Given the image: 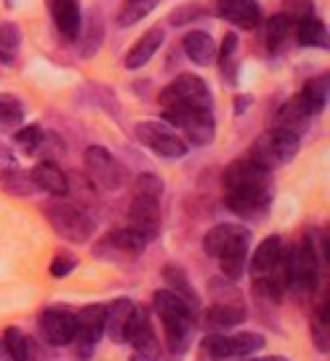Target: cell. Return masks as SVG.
Here are the masks:
<instances>
[{"instance_id":"cell-1","label":"cell","mask_w":330,"mask_h":361,"mask_svg":"<svg viewBox=\"0 0 330 361\" xmlns=\"http://www.w3.org/2000/svg\"><path fill=\"white\" fill-rule=\"evenodd\" d=\"M248 245H250V230L243 225H214L204 235V253L217 258L222 274L233 281L245 274Z\"/></svg>"},{"instance_id":"cell-2","label":"cell","mask_w":330,"mask_h":361,"mask_svg":"<svg viewBox=\"0 0 330 361\" xmlns=\"http://www.w3.org/2000/svg\"><path fill=\"white\" fill-rule=\"evenodd\" d=\"M152 310L158 312L160 323L165 331V346L173 354H183L191 343V333H194L196 323V310L183 302L181 297H176L168 289L152 294Z\"/></svg>"},{"instance_id":"cell-3","label":"cell","mask_w":330,"mask_h":361,"mask_svg":"<svg viewBox=\"0 0 330 361\" xmlns=\"http://www.w3.org/2000/svg\"><path fill=\"white\" fill-rule=\"evenodd\" d=\"M284 276L286 289L297 300H307L315 294L317 279H320V258L310 235H302L289 253L284 250Z\"/></svg>"},{"instance_id":"cell-4","label":"cell","mask_w":330,"mask_h":361,"mask_svg":"<svg viewBox=\"0 0 330 361\" xmlns=\"http://www.w3.org/2000/svg\"><path fill=\"white\" fill-rule=\"evenodd\" d=\"M44 219L49 222L54 233L60 235L62 240L75 243V245H82V243L90 240L93 235V222L82 209H78L75 204L62 202V199H52V202L44 204Z\"/></svg>"},{"instance_id":"cell-5","label":"cell","mask_w":330,"mask_h":361,"mask_svg":"<svg viewBox=\"0 0 330 361\" xmlns=\"http://www.w3.org/2000/svg\"><path fill=\"white\" fill-rule=\"evenodd\" d=\"M297 152H300V137L292 135V132H286V129H269V132H263L258 140L253 142L250 147V155L248 158L255 160L258 166L269 168H281L286 163H292L297 158Z\"/></svg>"},{"instance_id":"cell-6","label":"cell","mask_w":330,"mask_h":361,"mask_svg":"<svg viewBox=\"0 0 330 361\" xmlns=\"http://www.w3.org/2000/svg\"><path fill=\"white\" fill-rule=\"evenodd\" d=\"M158 101L163 109H212L214 104L209 85L204 83L202 78L188 75V73L165 85Z\"/></svg>"},{"instance_id":"cell-7","label":"cell","mask_w":330,"mask_h":361,"mask_svg":"<svg viewBox=\"0 0 330 361\" xmlns=\"http://www.w3.org/2000/svg\"><path fill=\"white\" fill-rule=\"evenodd\" d=\"M225 191H243V194H271L274 196V176L269 168L258 166L255 160H233L222 173Z\"/></svg>"},{"instance_id":"cell-8","label":"cell","mask_w":330,"mask_h":361,"mask_svg":"<svg viewBox=\"0 0 330 361\" xmlns=\"http://www.w3.org/2000/svg\"><path fill=\"white\" fill-rule=\"evenodd\" d=\"M163 116L168 124L181 129L186 140L196 147L212 145L217 124H214V114L212 109H163Z\"/></svg>"},{"instance_id":"cell-9","label":"cell","mask_w":330,"mask_h":361,"mask_svg":"<svg viewBox=\"0 0 330 361\" xmlns=\"http://www.w3.org/2000/svg\"><path fill=\"white\" fill-rule=\"evenodd\" d=\"M145 248H147V240L142 235L135 233L132 227H116L93 245V256L104 261H129L145 253Z\"/></svg>"},{"instance_id":"cell-10","label":"cell","mask_w":330,"mask_h":361,"mask_svg":"<svg viewBox=\"0 0 330 361\" xmlns=\"http://www.w3.org/2000/svg\"><path fill=\"white\" fill-rule=\"evenodd\" d=\"M266 346V338L261 333L245 331L235 333V336H219L212 333L202 341V348L207 351V356L212 359H235V356H250L255 351H261Z\"/></svg>"},{"instance_id":"cell-11","label":"cell","mask_w":330,"mask_h":361,"mask_svg":"<svg viewBox=\"0 0 330 361\" xmlns=\"http://www.w3.org/2000/svg\"><path fill=\"white\" fill-rule=\"evenodd\" d=\"M137 140L160 158H183L188 150L186 140H181L171 127H165L163 121H140Z\"/></svg>"},{"instance_id":"cell-12","label":"cell","mask_w":330,"mask_h":361,"mask_svg":"<svg viewBox=\"0 0 330 361\" xmlns=\"http://www.w3.org/2000/svg\"><path fill=\"white\" fill-rule=\"evenodd\" d=\"M85 173L104 191H119L124 183V171H121L119 160L98 145H90L85 150Z\"/></svg>"},{"instance_id":"cell-13","label":"cell","mask_w":330,"mask_h":361,"mask_svg":"<svg viewBox=\"0 0 330 361\" xmlns=\"http://www.w3.org/2000/svg\"><path fill=\"white\" fill-rule=\"evenodd\" d=\"M78 331L75 312L68 307H47L39 315V333L52 346H68L73 343Z\"/></svg>"},{"instance_id":"cell-14","label":"cell","mask_w":330,"mask_h":361,"mask_svg":"<svg viewBox=\"0 0 330 361\" xmlns=\"http://www.w3.org/2000/svg\"><path fill=\"white\" fill-rule=\"evenodd\" d=\"M124 341L132 343V348H135L137 354L145 356L147 361L160 356V343H158V338H155V333H152L150 312L145 307L132 310V317H129L127 331H124Z\"/></svg>"},{"instance_id":"cell-15","label":"cell","mask_w":330,"mask_h":361,"mask_svg":"<svg viewBox=\"0 0 330 361\" xmlns=\"http://www.w3.org/2000/svg\"><path fill=\"white\" fill-rule=\"evenodd\" d=\"M129 227L142 235L147 243L155 240L160 233V199L137 194L129 207Z\"/></svg>"},{"instance_id":"cell-16","label":"cell","mask_w":330,"mask_h":361,"mask_svg":"<svg viewBox=\"0 0 330 361\" xmlns=\"http://www.w3.org/2000/svg\"><path fill=\"white\" fill-rule=\"evenodd\" d=\"M217 16L235 29H255L261 23V6L255 0H217Z\"/></svg>"},{"instance_id":"cell-17","label":"cell","mask_w":330,"mask_h":361,"mask_svg":"<svg viewBox=\"0 0 330 361\" xmlns=\"http://www.w3.org/2000/svg\"><path fill=\"white\" fill-rule=\"evenodd\" d=\"M47 8L52 13V21L62 37L68 42H75L82 29L80 3L78 0H47Z\"/></svg>"},{"instance_id":"cell-18","label":"cell","mask_w":330,"mask_h":361,"mask_svg":"<svg viewBox=\"0 0 330 361\" xmlns=\"http://www.w3.org/2000/svg\"><path fill=\"white\" fill-rule=\"evenodd\" d=\"M227 209L243 219H261L271 209V194H243V191H225Z\"/></svg>"},{"instance_id":"cell-19","label":"cell","mask_w":330,"mask_h":361,"mask_svg":"<svg viewBox=\"0 0 330 361\" xmlns=\"http://www.w3.org/2000/svg\"><path fill=\"white\" fill-rule=\"evenodd\" d=\"M284 258V240L279 235H269L266 240H261V245L255 248L253 258H250V274L255 276H271L276 266Z\"/></svg>"},{"instance_id":"cell-20","label":"cell","mask_w":330,"mask_h":361,"mask_svg":"<svg viewBox=\"0 0 330 361\" xmlns=\"http://www.w3.org/2000/svg\"><path fill=\"white\" fill-rule=\"evenodd\" d=\"M310 121H312V114H310L307 106L302 104L300 96L289 98L276 114V127L286 129V132H292V135H297V137H302L305 132H307Z\"/></svg>"},{"instance_id":"cell-21","label":"cell","mask_w":330,"mask_h":361,"mask_svg":"<svg viewBox=\"0 0 330 361\" xmlns=\"http://www.w3.org/2000/svg\"><path fill=\"white\" fill-rule=\"evenodd\" d=\"M31 180H34L37 191H47V194H52V196H65L70 191L68 173H62V168H57L54 163H49V160L34 166Z\"/></svg>"},{"instance_id":"cell-22","label":"cell","mask_w":330,"mask_h":361,"mask_svg":"<svg viewBox=\"0 0 330 361\" xmlns=\"http://www.w3.org/2000/svg\"><path fill=\"white\" fill-rule=\"evenodd\" d=\"M165 42V31L163 29H150V31H145L142 37L137 39V44L132 47L127 52V57H124V68L127 70H137V68H142V65H147V62L152 60V54L158 52L160 44Z\"/></svg>"},{"instance_id":"cell-23","label":"cell","mask_w":330,"mask_h":361,"mask_svg":"<svg viewBox=\"0 0 330 361\" xmlns=\"http://www.w3.org/2000/svg\"><path fill=\"white\" fill-rule=\"evenodd\" d=\"M243 320H245V307L240 302H217L204 315V323L212 331H230L235 325H240Z\"/></svg>"},{"instance_id":"cell-24","label":"cell","mask_w":330,"mask_h":361,"mask_svg":"<svg viewBox=\"0 0 330 361\" xmlns=\"http://www.w3.org/2000/svg\"><path fill=\"white\" fill-rule=\"evenodd\" d=\"M160 276H163L165 286H168V292H173L176 297H181L183 302H188L194 310H199V294H196L194 284L188 281L186 271L181 269V266L165 264L163 271H160Z\"/></svg>"},{"instance_id":"cell-25","label":"cell","mask_w":330,"mask_h":361,"mask_svg":"<svg viewBox=\"0 0 330 361\" xmlns=\"http://www.w3.org/2000/svg\"><path fill=\"white\" fill-rule=\"evenodd\" d=\"M132 310H135V305L129 300H114L111 305H106L104 333L116 343H124V331H127V323L132 317Z\"/></svg>"},{"instance_id":"cell-26","label":"cell","mask_w":330,"mask_h":361,"mask_svg":"<svg viewBox=\"0 0 330 361\" xmlns=\"http://www.w3.org/2000/svg\"><path fill=\"white\" fill-rule=\"evenodd\" d=\"M183 49H186L188 60L202 65V68L217 57V44L212 42L207 31H188L186 37H183Z\"/></svg>"},{"instance_id":"cell-27","label":"cell","mask_w":330,"mask_h":361,"mask_svg":"<svg viewBox=\"0 0 330 361\" xmlns=\"http://www.w3.org/2000/svg\"><path fill=\"white\" fill-rule=\"evenodd\" d=\"M294 21H289L284 13L271 16L266 21V49L271 54H281L289 44V37H292Z\"/></svg>"},{"instance_id":"cell-28","label":"cell","mask_w":330,"mask_h":361,"mask_svg":"<svg viewBox=\"0 0 330 361\" xmlns=\"http://www.w3.org/2000/svg\"><path fill=\"white\" fill-rule=\"evenodd\" d=\"M297 42L302 47H317V49H328L330 42H328V29H325V23L315 16H310L305 21H297Z\"/></svg>"},{"instance_id":"cell-29","label":"cell","mask_w":330,"mask_h":361,"mask_svg":"<svg viewBox=\"0 0 330 361\" xmlns=\"http://www.w3.org/2000/svg\"><path fill=\"white\" fill-rule=\"evenodd\" d=\"M328 90H330L328 75H320V78H312V80H307V83H305V88H302L297 96H300L302 104L310 109V114L315 116V114L323 111L325 104H328Z\"/></svg>"},{"instance_id":"cell-30","label":"cell","mask_w":330,"mask_h":361,"mask_svg":"<svg viewBox=\"0 0 330 361\" xmlns=\"http://www.w3.org/2000/svg\"><path fill=\"white\" fill-rule=\"evenodd\" d=\"M106 37L104 21H101V13L98 11H90L88 18H85V29H82V42H80V54L82 57H93V54L101 49Z\"/></svg>"},{"instance_id":"cell-31","label":"cell","mask_w":330,"mask_h":361,"mask_svg":"<svg viewBox=\"0 0 330 361\" xmlns=\"http://www.w3.org/2000/svg\"><path fill=\"white\" fill-rule=\"evenodd\" d=\"M18 49H21V29L16 23H0V60L13 65Z\"/></svg>"},{"instance_id":"cell-32","label":"cell","mask_w":330,"mask_h":361,"mask_svg":"<svg viewBox=\"0 0 330 361\" xmlns=\"http://www.w3.org/2000/svg\"><path fill=\"white\" fill-rule=\"evenodd\" d=\"M0 186H3V191H8L11 196L37 194V186H34V180H31V173H23V171H18V168L8 171V173L0 178Z\"/></svg>"},{"instance_id":"cell-33","label":"cell","mask_w":330,"mask_h":361,"mask_svg":"<svg viewBox=\"0 0 330 361\" xmlns=\"http://www.w3.org/2000/svg\"><path fill=\"white\" fill-rule=\"evenodd\" d=\"M155 6H158V0H124L119 11V26H132V23L142 21L145 16L152 13Z\"/></svg>"},{"instance_id":"cell-34","label":"cell","mask_w":330,"mask_h":361,"mask_svg":"<svg viewBox=\"0 0 330 361\" xmlns=\"http://www.w3.org/2000/svg\"><path fill=\"white\" fill-rule=\"evenodd\" d=\"M13 142L18 145V150L21 152L34 155V152L42 150V145H44V132H42L39 124H26V127H21L13 135Z\"/></svg>"},{"instance_id":"cell-35","label":"cell","mask_w":330,"mask_h":361,"mask_svg":"<svg viewBox=\"0 0 330 361\" xmlns=\"http://www.w3.org/2000/svg\"><path fill=\"white\" fill-rule=\"evenodd\" d=\"M3 346H6L8 356L13 361H29V341H26V336L18 328H6Z\"/></svg>"},{"instance_id":"cell-36","label":"cell","mask_w":330,"mask_h":361,"mask_svg":"<svg viewBox=\"0 0 330 361\" xmlns=\"http://www.w3.org/2000/svg\"><path fill=\"white\" fill-rule=\"evenodd\" d=\"M23 121V106L16 96H0V129H13Z\"/></svg>"},{"instance_id":"cell-37","label":"cell","mask_w":330,"mask_h":361,"mask_svg":"<svg viewBox=\"0 0 330 361\" xmlns=\"http://www.w3.org/2000/svg\"><path fill=\"white\" fill-rule=\"evenodd\" d=\"M312 341H315L317 351H328L330 346V323H328V305H320L312 317Z\"/></svg>"},{"instance_id":"cell-38","label":"cell","mask_w":330,"mask_h":361,"mask_svg":"<svg viewBox=\"0 0 330 361\" xmlns=\"http://www.w3.org/2000/svg\"><path fill=\"white\" fill-rule=\"evenodd\" d=\"M207 13H209V11H207L204 6H199V3H188V6L173 8L171 16H168V23H171V26H186V23L202 21Z\"/></svg>"},{"instance_id":"cell-39","label":"cell","mask_w":330,"mask_h":361,"mask_svg":"<svg viewBox=\"0 0 330 361\" xmlns=\"http://www.w3.org/2000/svg\"><path fill=\"white\" fill-rule=\"evenodd\" d=\"M135 191L140 196H150V199H160L165 191L163 186V180L158 178V176H152V173H142V176H137L135 180Z\"/></svg>"},{"instance_id":"cell-40","label":"cell","mask_w":330,"mask_h":361,"mask_svg":"<svg viewBox=\"0 0 330 361\" xmlns=\"http://www.w3.org/2000/svg\"><path fill=\"white\" fill-rule=\"evenodd\" d=\"M284 16L289 21H305L310 16H315V3L312 0H284Z\"/></svg>"},{"instance_id":"cell-41","label":"cell","mask_w":330,"mask_h":361,"mask_svg":"<svg viewBox=\"0 0 330 361\" xmlns=\"http://www.w3.org/2000/svg\"><path fill=\"white\" fill-rule=\"evenodd\" d=\"M75 266H78V258L73 256V253H68V250H60V253L52 258V264H49V274H52L54 279H62V276H68Z\"/></svg>"},{"instance_id":"cell-42","label":"cell","mask_w":330,"mask_h":361,"mask_svg":"<svg viewBox=\"0 0 330 361\" xmlns=\"http://www.w3.org/2000/svg\"><path fill=\"white\" fill-rule=\"evenodd\" d=\"M235 49H238V34H225V39H222V47L217 49V54H219V62H230L233 60V54H235Z\"/></svg>"},{"instance_id":"cell-43","label":"cell","mask_w":330,"mask_h":361,"mask_svg":"<svg viewBox=\"0 0 330 361\" xmlns=\"http://www.w3.org/2000/svg\"><path fill=\"white\" fill-rule=\"evenodd\" d=\"M13 168H16L13 155H11L8 150H3V147H0V178H3V176H6L8 171H13Z\"/></svg>"},{"instance_id":"cell-44","label":"cell","mask_w":330,"mask_h":361,"mask_svg":"<svg viewBox=\"0 0 330 361\" xmlns=\"http://www.w3.org/2000/svg\"><path fill=\"white\" fill-rule=\"evenodd\" d=\"M250 104H253V98L250 96H238L235 98V114H243L245 109H250Z\"/></svg>"},{"instance_id":"cell-45","label":"cell","mask_w":330,"mask_h":361,"mask_svg":"<svg viewBox=\"0 0 330 361\" xmlns=\"http://www.w3.org/2000/svg\"><path fill=\"white\" fill-rule=\"evenodd\" d=\"M253 361H289L284 356H266V359H253Z\"/></svg>"}]
</instances>
